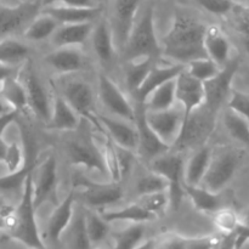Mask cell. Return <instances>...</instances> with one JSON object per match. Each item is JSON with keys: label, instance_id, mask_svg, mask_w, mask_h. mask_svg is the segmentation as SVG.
Here are the masks:
<instances>
[{"label": "cell", "instance_id": "50", "mask_svg": "<svg viewBox=\"0 0 249 249\" xmlns=\"http://www.w3.org/2000/svg\"><path fill=\"white\" fill-rule=\"evenodd\" d=\"M41 7L49 5H66V6H96V0H40Z\"/></svg>", "mask_w": 249, "mask_h": 249}, {"label": "cell", "instance_id": "23", "mask_svg": "<svg viewBox=\"0 0 249 249\" xmlns=\"http://www.w3.org/2000/svg\"><path fill=\"white\" fill-rule=\"evenodd\" d=\"M41 12L50 15L58 23H80L95 22L102 14V7L96 6H66V5H49L41 7Z\"/></svg>", "mask_w": 249, "mask_h": 249}, {"label": "cell", "instance_id": "1", "mask_svg": "<svg viewBox=\"0 0 249 249\" xmlns=\"http://www.w3.org/2000/svg\"><path fill=\"white\" fill-rule=\"evenodd\" d=\"M206 29V23L177 10L169 31L160 40L162 56L184 65L195 58L208 57L203 44Z\"/></svg>", "mask_w": 249, "mask_h": 249}, {"label": "cell", "instance_id": "16", "mask_svg": "<svg viewBox=\"0 0 249 249\" xmlns=\"http://www.w3.org/2000/svg\"><path fill=\"white\" fill-rule=\"evenodd\" d=\"M142 2L143 0H112V21L109 23L117 50L123 49Z\"/></svg>", "mask_w": 249, "mask_h": 249}, {"label": "cell", "instance_id": "19", "mask_svg": "<svg viewBox=\"0 0 249 249\" xmlns=\"http://www.w3.org/2000/svg\"><path fill=\"white\" fill-rule=\"evenodd\" d=\"M99 121L104 126L106 135L116 145L136 153L138 148V130L134 122L125 121L116 116H104L99 113Z\"/></svg>", "mask_w": 249, "mask_h": 249}, {"label": "cell", "instance_id": "25", "mask_svg": "<svg viewBox=\"0 0 249 249\" xmlns=\"http://www.w3.org/2000/svg\"><path fill=\"white\" fill-rule=\"evenodd\" d=\"M74 203L75 194L74 191H71L66 198L53 209L46 226V236L50 242H58L66 232L74 215Z\"/></svg>", "mask_w": 249, "mask_h": 249}, {"label": "cell", "instance_id": "33", "mask_svg": "<svg viewBox=\"0 0 249 249\" xmlns=\"http://www.w3.org/2000/svg\"><path fill=\"white\" fill-rule=\"evenodd\" d=\"M36 158L27 156L23 167L16 172L7 173L4 177H0V194H15L23 189V185L28 175L34 172Z\"/></svg>", "mask_w": 249, "mask_h": 249}, {"label": "cell", "instance_id": "10", "mask_svg": "<svg viewBox=\"0 0 249 249\" xmlns=\"http://www.w3.org/2000/svg\"><path fill=\"white\" fill-rule=\"evenodd\" d=\"M134 109H135V123L136 130H138V148H136V155L145 162L150 163L151 160H155L158 156L163 153L172 151V148L165 145L157 134L153 131L150 124L146 119V107L145 104L141 102H135L134 104Z\"/></svg>", "mask_w": 249, "mask_h": 249}, {"label": "cell", "instance_id": "9", "mask_svg": "<svg viewBox=\"0 0 249 249\" xmlns=\"http://www.w3.org/2000/svg\"><path fill=\"white\" fill-rule=\"evenodd\" d=\"M21 74L22 77L19 79L23 83L26 89L28 108L33 112L39 121L46 123L50 118L51 108H53V97L50 96V92L48 91L40 77L28 60Z\"/></svg>", "mask_w": 249, "mask_h": 249}, {"label": "cell", "instance_id": "13", "mask_svg": "<svg viewBox=\"0 0 249 249\" xmlns=\"http://www.w3.org/2000/svg\"><path fill=\"white\" fill-rule=\"evenodd\" d=\"M97 92H99L100 101L105 108L112 116L119 117L125 121L134 122L135 118V109L134 105L129 101L126 95L121 90V88L108 77V75L100 73L97 79Z\"/></svg>", "mask_w": 249, "mask_h": 249}, {"label": "cell", "instance_id": "22", "mask_svg": "<svg viewBox=\"0 0 249 249\" xmlns=\"http://www.w3.org/2000/svg\"><path fill=\"white\" fill-rule=\"evenodd\" d=\"M57 184V160L50 155L43 160L39 167L36 181H33V203L36 209L50 198Z\"/></svg>", "mask_w": 249, "mask_h": 249}, {"label": "cell", "instance_id": "43", "mask_svg": "<svg viewBox=\"0 0 249 249\" xmlns=\"http://www.w3.org/2000/svg\"><path fill=\"white\" fill-rule=\"evenodd\" d=\"M138 202L146 211H148L156 216L164 213L170 204L168 191H160L153 192V194L142 195V196H139Z\"/></svg>", "mask_w": 249, "mask_h": 249}, {"label": "cell", "instance_id": "5", "mask_svg": "<svg viewBox=\"0 0 249 249\" xmlns=\"http://www.w3.org/2000/svg\"><path fill=\"white\" fill-rule=\"evenodd\" d=\"M242 158L243 153L236 148L225 147L216 153L213 152L201 186L212 192L223 191L236 175Z\"/></svg>", "mask_w": 249, "mask_h": 249}, {"label": "cell", "instance_id": "6", "mask_svg": "<svg viewBox=\"0 0 249 249\" xmlns=\"http://www.w3.org/2000/svg\"><path fill=\"white\" fill-rule=\"evenodd\" d=\"M150 168L153 172L162 175L168 181V194H169L170 204L174 211H178L181 206L182 198L185 196L184 192V168L185 160L180 152H168L158 156L155 160H151Z\"/></svg>", "mask_w": 249, "mask_h": 249}, {"label": "cell", "instance_id": "48", "mask_svg": "<svg viewBox=\"0 0 249 249\" xmlns=\"http://www.w3.org/2000/svg\"><path fill=\"white\" fill-rule=\"evenodd\" d=\"M206 11L216 16H228L236 1L233 0H195Z\"/></svg>", "mask_w": 249, "mask_h": 249}, {"label": "cell", "instance_id": "34", "mask_svg": "<svg viewBox=\"0 0 249 249\" xmlns=\"http://www.w3.org/2000/svg\"><path fill=\"white\" fill-rule=\"evenodd\" d=\"M102 218L108 223L113 221H129V223H146V221L155 220L157 216L146 211L139 202L124 207L118 211H109L101 214Z\"/></svg>", "mask_w": 249, "mask_h": 249}, {"label": "cell", "instance_id": "45", "mask_svg": "<svg viewBox=\"0 0 249 249\" xmlns=\"http://www.w3.org/2000/svg\"><path fill=\"white\" fill-rule=\"evenodd\" d=\"M26 157L27 155L24 153L23 147L18 142L7 143L6 153H5L4 160H2L7 173L16 172L19 168L23 167V164L26 163Z\"/></svg>", "mask_w": 249, "mask_h": 249}, {"label": "cell", "instance_id": "17", "mask_svg": "<svg viewBox=\"0 0 249 249\" xmlns=\"http://www.w3.org/2000/svg\"><path fill=\"white\" fill-rule=\"evenodd\" d=\"M175 97L184 112V122L190 114L204 105L203 82L192 77L186 68L175 78Z\"/></svg>", "mask_w": 249, "mask_h": 249}, {"label": "cell", "instance_id": "18", "mask_svg": "<svg viewBox=\"0 0 249 249\" xmlns=\"http://www.w3.org/2000/svg\"><path fill=\"white\" fill-rule=\"evenodd\" d=\"M44 63L60 75L75 74L84 71L88 66L87 57L77 46L55 48L44 57Z\"/></svg>", "mask_w": 249, "mask_h": 249}, {"label": "cell", "instance_id": "31", "mask_svg": "<svg viewBox=\"0 0 249 249\" xmlns=\"http://www.w3.org/2000/svg\"><path fill=\"white\" fill-rule=\"evenodd\" d=\"M58 26L60 23L53 17L40 11L23 31L24 39L28 41H43L51 38Z\"/></svg>", "mask_w": 249, "mask_h": 249}, {"label": "cell", "instance_id": "28", "mask_svg": "<svg viewBox=\"0 0 249 249\" xmlns=\"http://www.w3.org/2000/svg\"><path fill=\"white\" fill-rule=\"evenodd\" d=\"M184 192L191 199L195 208L203 213H216L225 207L221 192H212L201 185L184 184Z\"/></svg>", "mask_w": 249, "mask_h": 249}, {"label": "cell", "instance_id": "29", "mask_svg": "<svg viewBox=\"0 0 249 249\" xmlns=\"http://www.w3.org/2000/svg\"><path fill=\"white\" fill-rule=\"evenodd\" d=\"M213 151L208 146L196 148L187 162H185L184 181L186 185H201L211 163Z\"/></svg>", "mask_w": 249, "mask_h": 249}, {"label": "cell", "instance_id": "55", "mask_svg": "<svg viewBox=\"0 0 249 249\" xmlns=\"http://www.w3.org/2000/svg\"><path fill=\"white\" fill-rule=\"evenodd\" d=\"M11 107L9 106V105L6 104V102L4 101V100H2V97L0 96V114H2V113H5V112H9V111H11Z\"/></svg>", "mask_w": 249, "mask_h": 249}, {"label": "cell", "instance_id": "14", "mask_svg": "<svg viewBox=\"0 0 249 249\" xmlns=\"http://www.w3.org/2000/svg\"><path fill=\"white\" fill-rule=\"evenodd\" d=\"M68 158L74 165H82L85 169L92 170L99 174H108L105 156L91 139L74 138L67 141L66 145Z\"/></svg>", "mask_w": 249, "mask_h": 249}, {"label": "cell", "instance_id": "37", "mask_svg": "<svg viewBox=\"0 0 249 249\" xmlns=\"http://www.w3.org/2000/svg\"><path fill=\"white\" fill-rule=\"evenodd\" d=\"M85 226H87V233L89 237L90 245L92 247L101 245L104 241L107 240L109 233V223L102 218V215L95 213L94 209L90 208L84 213Z\"/></svg>", "mask_w": 249, "mask_h": 249}, {"label": "cell", "instance_id": "41", "mask_svg": "<svg viewBox=\"0 0 249 249\" xmlns=\"http://www.w3.org/2000/svg\"><path fill=\"white\" fill-rule=\"evenodd\" d=\"M187 72L201 82L213 78L220 71V67L209 57H199L190 61L185 65Z\"/></svg>", "mask_w": 249, "mask_h": 249}, {"label": "cell", "instance_id": "20", "mask_svg": "<svg viewBox=\"0 0 249 249\" xmlns=\"http://www.w3.org/2000/svg\"><path fill=\"white\" fill-rule=\"evenodd\" d=\"M89 40L91 41L92 50L97 60L104 66L111 65L116 56L117 46L108 19L99 18L95 21Z\"/></svg>", "mask_w": 249, "mask_h": 249}, {"label": "cell", "instance_id": "58", "mask_svg": "<svg viewBox=\"0 0 249 249\" xmlns=\"http://www.w3.org/2000/svg\"><path fill=\"white\" fill-rule=\"evenodd\" d=\"M243 48H245L246 53L249 56V36H243Z\"/></svg>", "mask_w": 249, "mask_h": 249}, {"label": "cell", "instance_id": "4", "mask_svg": "<svg viewBox=\"0 0 249 249\" xmlns=\"http://www.w3.org/2000/svg\"><path fill=\"white\" fill-rule=\"evenodd\" d=\"M53 84L55 91H57L70 104L80 118L89 122L97 133L104 135L106 134L99 121V113L95 108L94 90L87 80L80 77H74V74H66L60 75V78H57Z\"/></svg>", "mask_w": 249, "mask_h": 249}, {"label": "cell", "instance_id": "36", "mask_svg": "<svg viewBox=\"0 0 249 249\" xmlns=\"http://www.w3.org/2000/svg\"><path fill=\"white\" fill-rule=\"evenodd\" d=\"M155 63L156 60L153 58H142V60L128 62V67L124 73V82H125L126 89L131 95L138 90L141 83L145 80Z\"/></svg>", "mask_w": 249, "mask_h": 249}, {"label": "cell", "instance_id": "2", "mask_svg": "<svg viewBox=\"0 0 249 249\" xmlns=\"http://www.w3.org/2000/svg\"><path fill=\"white\" fill-rule=\"evenodd\" d=\"M36 208L33 203V173L28 175L22 189L21 199L16 209L6 216L10 236L17 242L29 248H44L36 216Z\"/></svg>", "mask_w": 249, "mask_h": 249}, {"label": "cell", "instance_id": "7", "mask_svg": "<svg viewBox=\"0 0 249 249\" xmlns=\"http://www.w3.org/2000/svg\"><path fill=\"white\" fill-rule=\"evenodd\" d=\"M215 126V113L208 111L204 106L199 107L190 114L182 123L180 135L172 150L181 152L187 148H198L208 140Z\"/></svg>", "mask_w": 249, "mask_h": 249}, {"label": "cell", "instance_id": "52", "mask_svg": "<svg viewBox=\"0 0 249 249\" xmlns=\"http://www.w3.org/2000/svg\"><path fill=\"white\" fill-rule=\"evenodd\" d=\"M17 70L16 66H9V65H1L0 63V83L2 82L6 78L12 77V75H16Z\"/></svg>", "mask_w": 249, "mask_h": 249}, {"label": "cell", "instance_id": "26", "mask_svg": "<svg viewBox=\"0 0 249 249\" xmlns=\"http://www.w3.org/2000/svg\"><path fill=\"white\" fill-rule=\"evenodd\" d=\"M80 124V117L67 101L56 92L53 97V108L49 121L45 123L48 130L74 131Z\"/></svg>", "mask_w": 249, "mask_h": 249}, {"label": "cell", "instance_id": "51", "mask_svg": "<svg viewBox=\"0 0 249 249\" xmlns=\"http://www.w3.org/2000/svg\"><path fill=\"white\" fill-rule=\"evenodd\" d=\"M18 113L19 112L16 111V109H11V111L0 114V138L5 133V130L16 121L17 117H18Z\"/></svg>", "mask_w": 249, "mask_h": 249}, {"label": "cell", "instance_id": "49", "mask_svg": "<svg viewBox=\"0 0 249 249\" xmlns=\"http://www.w3.org/2000/svg\"><path fill=\"white\" fill-rule=\"evenodd\" d=\"M114 145H116V143H114ZM116 155L119 177H121L122 179L123 177H126V175L130 173L131 168L134 167V155H135V152L116 145Z\"/></svg>", "mask_w": 249, "mask_h": 249}, {"label": "cell", "instance_id": "54", "mask_svg": "<svg viewBox=\"0 0 249 249\" xmlns=\"http://www.w3.org/2000/svg\"><path fill=\"white\" fill-rule=\"evenodd\" d=\"M7 143L2 140V138H0V163H2L5 157V153H6Z\"/></svg>", "mask_w": 249, "mask_h": 249}, {"label": "cell", "instance_id": "59", "mask_svg": "<svg viewBox=\"0 0 249 249\" xmlns=\"http://www.w3.org/2000/svg\"><path fill=\"white\" fill-rule=\"evenodd\" d=\"M96 1H101V0H96Z\"/></svg>", "mask_w": 249, "mask_h": 249}, {"label": "cell", "instance_id": "47", "mask_svg": "<svg viewBox=\"0 0 249 249\" xmlns=\"http://www.w3.org/2000/svg\"><path fill=\"white\" fill-rule=\"evenodd\" d=\"M226 104H228V108L240 114L249 123V95L232 89Z\"/></svg>", "mask_w": 249, "mask_h": 249}, {"label": "cell", "instance_id": "12", "mask_svg": "<svg viewBox=\"0 0 249 249\" xmlns=\"http://www.w3.org/2000/svg\"><path fill=\"white\" fill-rule=\"evenodd\" d=\"M40 11V0L21 2L14 6L0 2V36H10L23 32Z\"/></svg>", "mask_w": 249, "mask_h": 249}, {"label": "cell", "instance_id": "56", "mask_svg": "<svg viewBox=\"0 0 249 249\" xmlns=\"http://www.w3.org/2000/svg\"><path fill=\"white\" fill-rule=\"evenodd\" d=\"M5 229H7L6 216L0 213V230H5Z\"/></svg>", "mask_w": 249, "mask_h": 249}, {"label": "cell", "instance_id": "21", "mask_svg": "<svg viewBox=\"0 0 249 249\" xmlns=\"http://www.w3.org/2000/svg\"><path fill=\"white\" fill-rule=\"evenodd\" d=\"M184 68V63L174 62L172 63V65L165 66H160L157 65V63H155L153 67L151 68L150 72H148L147 77L145 78V80L141 83V85L138 88V90L133 94L134 102L145 104L148 95H150L156 88L164 84L168 80H172L174 79V78H177L178 74H179Z\"/></svg>", "mask_w": 249, "mask_h": 249}, {"label": "cell", "instance_id": "53", "mask_svg": "<svg viewBox=\"0 0 249 249\" xmlns=\"http://www.w3.org/2000/svg\"><path fill=\"white\" fill-rule=\"evenodd\" d=\"M12 211H14V209L10 208V207L5 203V201L2 199V197L0 196V213L5 216H9L10 214H11Z\"/></svg>", "mask_w": 249, "mask_h": 249}, {"label": "cell", "instance_id": "35", "mask_svg": "<svg viewBox=\"0 0 249 249\" xmlns=\"http://www.w3.org/2000/svg\"><path fill=\"white\" fill-rule=\"evenodd\" d=\"M29 48L15 38H4L0 41V63L17 66L28 60Z\"/></svg>", "mask_w": 249, "mask_h": 249}, {"label": "cell", "instance_id": "38", "mask_svg": "<svg viewBox=\"0 0 249 249\" xmlns=\"http://www.w3.org/2000/svg\"><path fill=\"white\" fill-rule=\"evenodd\" d=\"M146 229L143 223H131L128 228L119 231L114 236V247L119 249H131L142 247Z\"/></svg>", "mask_w": 249, "mask_h": 249}, {"label": "cell", "instance_id": "11", "mask_svg": "<svg viewBox=\"0 0 249 249\" xmlns=\"http://www.w3.org/2000/svg\"><path fill=\"white\" fill-rule=\"evenodd\" d=\"M74 186L82 190V197L85 204L91 209H100L113 206L122 201L124 191L119 181L111 184H99L90 181L84 177L74 178Z\"/></svg>", "mask_w": 249, "mask_h": 249}, {"label": "cell", "instance_id": "39", "mask_svg": "<svg viewBox=\"0 0 249 249\" xmlns=\"http://www.w3.org/2000/svg\"><path fill=\"white\" fill-rule=\"evenodd\" d=\"M224 124L231 138L249 147V123L243 117L228 108L224 114Z\"/></svg>", "mask_w": 249, "mask_h": 249}, {"label": "cell", "instance_id": "8", "mask_svg": "<svg viewBox=\"0 0 249 249\" xmlns=\"http://www.w3.org/2000/svg\"><path fill=\"white\" fill-rule=\"evenodd\" d=\"M240 65V58H231L213 78L203 82L204 96H206L203 106L208 111L216 114L223 105L226 104L232 90V82Z\"/></svg>", "mask_w": 249, "mask_h": 249}, {"label": "cell", "instance_id": "3", "mask_svg": "<svg viewBox=\"0 0 249 249\" xmlns=\"http://www.w3.org/2000/svg\"><path fill=\"white\" fill-rule=\"evenodd\" d=\"M125 62L153 58L157 61L162 56L160 41L156 33L155 10L148 5L138 14L130 34L121 50Z\"/></svg>", "mask_w": 249, "mask_h": 249}, {"label": "cell", "instance_id": "57", "mask_svg": "<svg viewBox=\"0 0 249 249\" xmlns=\"http://www.w3.org/2000/svg\"><path fill=\"white\" fill-rule=\"evenodd\" d=\"M241 224H243V225L249 228V208L247 209V212L245 213L243 218H241Z\"/></svg>", "mask_w": 249, "mask_h": 249}, {"label": "cell", "instance_id": "42", "mask_svg": "<svg viewBox=\"0 0 249 249\" xmlns=\"http://www.w3.org/2000/svg\"><path fill=\"white\" fill-rule=\"evenodd\" d=\"M168 181L158 173L151 170L148 174L142 175L140 179L136 181L135 190L138 196H142V195L153 194V192L160 191H168Z\"/></svg>", "mask_w": 249, "mask_h": 249}, {"label": "cell", "instance_id": "32", "mask_svg": "<svg viewBox=\"0 0 249 249\" xmlns=\"http://www.w3.org/2000/svg\"><path fill=\"white\" fill-rule=\"evenodd\" d=\"M175 105H177L175 78L156 88L148 95V97L145 101V107L147 111H164V109L172 108Z\"/></svg>", "mask_w": 249, "mask_h": 249}, {"label": "cell", "instance_id": "44", "mask_svg": "<svg viewBox=\"0 0 249 249\" xmlns=\"http://www.w3.org/2000/svg\"><path fill=\"white\" fill-rule=\"evenodd\" d=\"M214 214H215L214 224L223 235L233 233L241 224V218L237 215V213L232 209L226 208V207H224V208H221L220 211Z\"/></svg>", "mask_w": 249, "mask_h": 249}, {"label": "cell", "instance_id": "30", "mask_svg": "<svg viewBox=\"0 0 249 249\" xmlns=\"http://www.w3.org/2000/svg\"><path fill=\"white\" fill-rule=\"evenodd\" d=\"M0 96L12 109L18 112L24 111L28 107L24 85L16 75L6 78L0 83Z\"/></svg>", "mask_w": 249, "mask_h": 249}, {"label": "cell", "instance_id": "24", "mask_svg": "<svg viewBox=\"0 0 249 249\" xmlns=\"http://www.w3.org/2000/svg\"><path fill=\"white\" fill-rule=\"evenodd\" d=\"M203 44L207 56L220 68L231 60L232 46L230 39L225 32L216 24L207 26Z\"/></svg>", "mask_w": 249, "mask_h": 249}, {"label": "cell", "instance_id": "27", "mask_svg": "<svg viewBox=\"0 0 249 249\" xmlns=\"http://www.w3.org/2000/svg\"><path fill=\"white\" fill-rule=\"evenodd\" d=\"M95 22L80 23H61L51 36V43L55 48L61 46H77L80 48L90 39Z\"/></svg>", "mask_w": 249, "mask_h": 249}, {"label": "cell", "instance_id": "15", "mask_svg": "<svg viewBox=\"0 0 249 249\" xmlns=\"http://www.w3.org/2000/svg\"><path fill=\"white\" fill-rule=\"evenodd\" d=\"M146 119L153 129L158 138L173 148L180 135L182 123H184V112L181 107L178 108L177 105L172 108L164 111H147L146 109Z\"/></svg>", "mask_w": 249, "mask_h": 249}, {"label": "cell", "instance_id": "40", "mask_svg": "<svg viewBox=\"0 0 249 249\" xmlns=\"http://www.w3.org/2000/svg\"><path fill=\"white\" fill-rule=\"evenodd\" d=\"M67 230L70 237V247L72 248H91L85 226L84 213H78L73 215L72 221L68 225ZM66 230V231H67Z\"/></svg>", "mask_w": 249, "mask_h": 249}, {"label": "cell", "instance_id": "46", "mask_svg": "<svg viewBox=\"0 0 249 249\" xmlns=\"http://www.w3.org/2000/svg\"><path fill=\"white\" fill-rule=\"evenodd\" d=\"M228 16L230 17L232 27L238 33L243 36H249V6L236 2Z\"/></svg>", "mask_w": 249, "mask_h": 249}]
</instances>
